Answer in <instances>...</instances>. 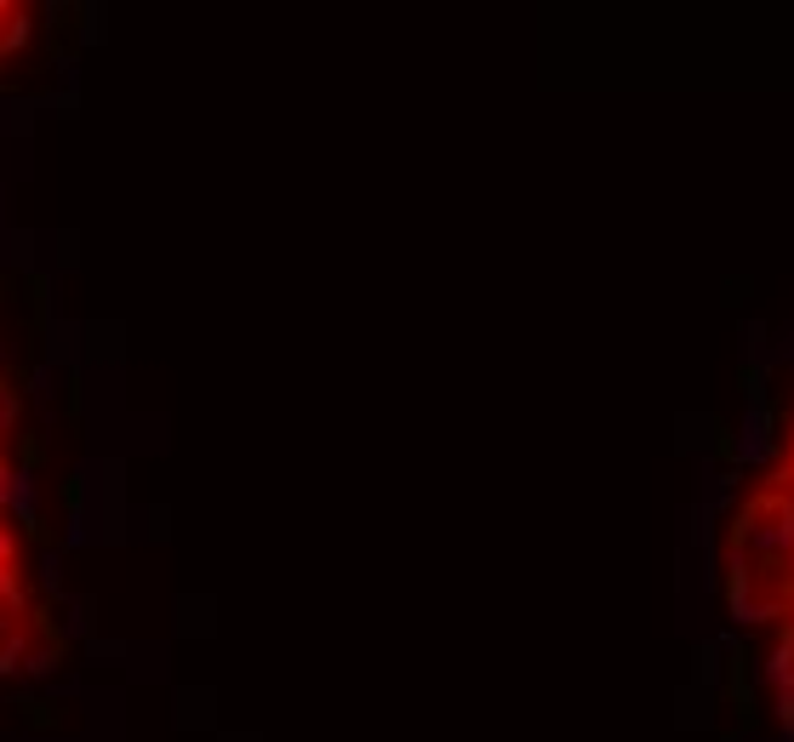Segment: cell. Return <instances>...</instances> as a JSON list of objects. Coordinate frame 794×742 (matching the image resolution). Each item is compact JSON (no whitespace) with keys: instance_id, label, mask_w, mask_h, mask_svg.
Masks as SVG:
<instances>
[{"instance_id":"obj_1","label":"cell","mask_w":794,"mask_h":742,"mask_svg":"<svg viewBox=\"0 0 794 742\" xmlns=\"http://www.w3.org/2000/svg\"><path fill=\"white\" fill-rule=\"evenodd\" d=\"M721 566L732 617L755 646L760 680L783 726L794 731V412L778 423L732 508Z\"/></svg>"},{"instance_id":"obj_2","label":"cell","mask_w":794,"mask_h":742,"mask_svg":"<svg viewBox=\"0 0 794 742\" xmlns=\"http://www.w3.org/2000/svg\"><path fill=\"white\" fill-rule=\"evenodd\" d=\"M46 646V605L29 577V549H23V515L12 492V405L0 389V674L23 669Z\"/></svg>"},{"instance_id":"obj_3","label":"cell","mask_w":794,"mask_h":742,"mask_svg":"<svg viewBox=\"0 0 794 742\" xmlns=\"http://www.w3.org/2000/svg\"><path fill=\"white\" fill-rule=\"evenodd\" d=\"M23 30H29V12L12 7V0H0V58H7L12 46L23 40Z\"/></svg>"}]
</instances>
